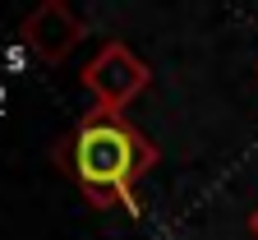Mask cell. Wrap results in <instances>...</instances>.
<instances>
[{
  "label": "cell",
  "mask_w": 258,
  "mask_h": 240,
  "mask_svg": "<svg viewBox=\"0 0 258 240\" xmlns=\"http://www.w3.org/2000/svg\"><path fill=\"white\" fill-rule=\"evenodd\" d=\"M253 74H258V60H253Z\"/></svg>",
  "instance_id": "cell-5"
},
{
  "label": "cell",
  "mask_w": 258,
  "mask_h": 240,
  "mask_svg": "<svg viewBox=\"0 0 258 240\" xmlns=\"http://www.w3.org/2000/svg\"><path fill=\"white\" fill-rule=\"evenodd\" d=\"M244 226H249V235H253V240H258V208H253V213H249V222H244Z\"/></svg>",
  "instance_id": "cell-4"
},
{
  "label": "cell",
  "mask_w": 258,
  "mask_h": 240,
  "mask_svg": "<svg viewBox=\"0 0 258 240\" xmlns=\"http://www.w3.org/2000/svg\"><path fill=\"white\" fill-rule=\"evenodd\" d=\"M83 37H88V23L64 5V0H42V5L19 23V42L28 46L32 60H42V65L70 60Z\"/></svg>",
  "instance_id": "cell-3"
},
{
  "label": "cell",
  "mask_w": 258,
  "mask_h": 240,
  "mask_svg": "<svg viewBox=\"0 0 258 240\" xmlns=\"http://www.w3.org/2000/svg\"><path fill=\"white\" fill-rule=\"evenodd\" d=\"M79 83L92 92L97 111H124L134 97H143L152 88V65L139 60L120 37H106L92 51V60L79 70Z\"/></svg>",
  "instance_id": "cell-2"
},
{
  "label": "cell",
  "mask_w": 258,
  "mask_h": 240,
  "mask_svg": "<svg viewBox=\"0 0 258 240\" xmlns=\"http://www.w3.org/2000/svg\"><path fill=\"white\" fill-rule=\"evenodd\" d=\"M60 171L79 185L92 208L139 213V180L161 162V148L124 111H83L74 129L55 143Z\"/></svg>",
  "instance_id": "cell-1"
}]
</instances>
